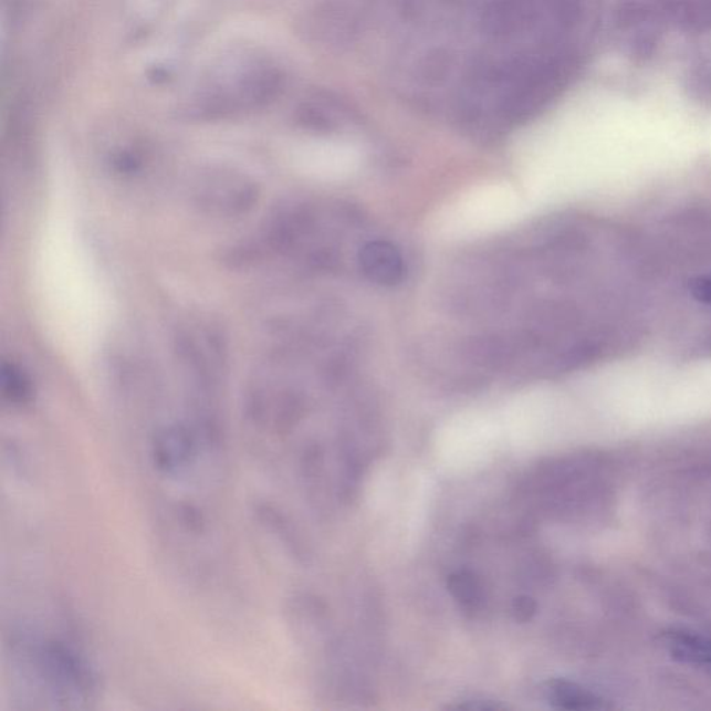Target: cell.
I'll list each match as a JSON object with an SVG mask.
<instances>
[{"mask_svg": "<svg viewBox=\"0 0 711 711\" xmlns=\"http://www.w3.org/2000/svg\"><path fill=\"white\" fill-rule=\"evenodd\" d=\"M20 629L12 637V667L23 687L53 702L77 703L94 697L96 676L88 659L69 640Z\"/></svg>", "mask_w": 711, "mask_h": 711, "instance_id": "cell-1", "label": "cell"}, {"mask_svg": "<svg viewBox=\"0 0 711 711\" xmlns=\"http://www.w3.org/2000/svg\"><path fill=\"white\" fill-rule=\"evenodd\" d=\"M281 75L268 59L253 53L228 56L199 85L189 112L217 121L254 111L279 94Z\"/></svg>", "mask_w": 711, "mask_h": 711, "instance_id": "cell-2", "label": "cell"}, {"mask_svg": "<svg viewBox=\"0 0 711 711\" xmlns=\"http://www.w3.org/2000/svg\"><path fill=\"white\" fill-rule=\"evenodd\" d=\"M526 206L510 184H482L445 206L433 227L443 240H469L513 226L523 219Z\"/></svg>", "mask_w": 711, "mask_h": 711, "instance_id": "cell-3", "label": "cell"}, {"mask_svg": "<svg viewBox=\"0 0 711 711\" xmlns=\"http://www.w3.org/2000/svg\"><path fill=\"white\" fill-rule=\"evenodd\" d=\"M189 194L202 213L224 219L248 215L260 199V188L252 177L226 167L200 171L189 186Z\"/></svg>", "mask_w": 711, "mask_h": 711, "instance_id": "cell-4", "label": "cell"}, {"mask_svg": "<svg viewBox=\"0 0 711 711\" xmlns=\"http://www.w3.org/2000/svg\"><path fill=\"white\" fill-rule=\"evenodd\" d=\"M178 356L200 388H213L224 372L226 341L213 324L197 323L180 330L176 339Z\"/></svg>", "mask_w": 711, "mask_h": 711, "instance_id": "cell-5", "label": "cell"}, {"mask_svg": "<svg viewBox=\"0 0 711 711\" xmlns=\"http://www.w3.org/2000/svg\"><path fill=\"white\" fill-rule=\"evenodd\" d=\"M672 658L691 665H711V638L687 629L665 634Z\"/></svg>", "mask_w": 711, "mask_h": 711, "instance_id": "cell-6", "label": "cell"}, {"mask_svg": "<svg viewBox=\"0 0 711 711\" xmlns=\"http://www.w3.org/2000/svg\"><path fill=\"white\" fill-rule=\"evenodd\" d=\"M545 691L547 700L557 709L602 710L609 708L604 700L574 682L564 680L551 681L547 682Z\"/></svg>", "mask_w": 711, "mask_h": 711, "instance_id": "cell-7", "label": "cell"}, {"mask_svg": "<svg viewBox=\"0 0 711 711\" xmlns=\"http://www.w3.org/2000/svg\"><path fill=\"white\" fill-rule=\"evenodd\" d=\"M0 385L4 399L15 406L30 405L35 396L34 381L23 367L12 362H4L0 370Z\"/></svg>", "mask_w": 711, "mask_h": 711, "instance_id": "cell-8", "label": "cell"}, {"mask_svg": "<svg viewBox=\"0 0 711 711\" xmlns=\"http://www.w3.org/2000/svg\"><path fill=\"white\" fill-rule=\"evenodd\" d=\"M448 589L461 609L474 613L484 605V586L474 573L460 569L449 575Z\"/></svg>", "mask_w": 711, "mask_h": 711, "instance_id": "cell-9", "label": "cell"}, {"mask_svg": "<svg viewBox=\"0 0 711 711\" xmlns=\"http://www.w3.org/2000/svg\"><path fill=\"white\" fill-rule=\"evenodd\" d=\"M512 611L515 621H530L536 613V602L530 598V596H519V598H515L513 602Z\"/></svg>", "mask_w": 711, "mask_h": 711, "instance_id": "cell-10", "label": "cell"}, {"mask_svg": "<svg viewBox=\"0 0 711 711\" xmlns=\"http://www.w3.org/2000/svg\"><path fill=\"white\" fill-rule=\"evenodd\" d=\"M449 709L469 711H496L508 709L501 703H493L491 700H466L463 703L449 705Z\"/></svg>", "mask_w": 711, "mask_h": 711, "instance_id": "cell-11", "label": "cell"}]
</instances>
